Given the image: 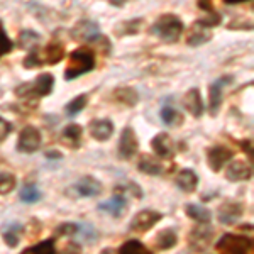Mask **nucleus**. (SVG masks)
<instances>
[{
  "label": "nucleus",
  "mask_w": 254,
  "mask_h": 254,
  "mask_svg": "<svg viewBox=\"0 0 254 254\" xmlns=\"http://www.w3.org/2000/svg\"><path fill=\"white\" fill-rule=\"evenodd\" d=\"M151 32L165 43H176L183 34V22L175 14H165L153 24Z\"/></svg>",
  "instance_id": "1"
},
{
  "label": "nucleus",
  "mask_w": 254,
  "mask_h": 254,
  "mask_svg": "<svg viewBox=\"0 0 254 254\" xmlns=\"http://www.w3.org/2000/svg\"><path fill=\"white\" fill-rule=\"evenodd\" d=\"M95 68V58L88 49H76L69 56V63L64 69V78L75 80L85 73L92 71Z\"/></svg>",
  "instance_id": "2"
},
{
  "label": "nucleus",
  "mask_w": 254,
  "mask_h": 254,
  "mask_svg": "<svg viewBox=\"0 0 254 254\" xmlns=\"http://www.w3.org/2000/svg\"><path fill=\"white\" fill-rule=\"evenodd\" d=\"M55 87V76L51 73H41L39 76H36L34 80L29 83H24L15 90V95L22 98H36V97H44L49 95Z\"/></svg>",
  "instance_id": "3"
},
{
  "label": "nucleus",
  "mask_w": 254,
  "mask_h": 254,
  "mask_svg": "<svg viewBox=\"0 0 254 254\" xmlns=\"http://www.w3.org/2000/svg\"><path fill=\"white\" fill-rule=\"evenodd\" d=\"M253 248L251 237L237 236V234H224L217 241V249L222 254H248Z\"/></svg>",
  "instance_id": "4"
},
{
  "label": "nucleus",
  "mask_w": 254,
  "mask_h": 254,
  "mask_svg": "<svg viewBox=\"0 0 254 254\" xmlns=\"http://www.w3.org/2000/svg\"><path fill=\"white\" fill-rule=\"evenodd\" d=\"M161 219H163V214H159L156 210H151V208H144V210L137 212V214L132 217V220H130V224H129V229L132 232H147Z\"/></svg>",
  "instance_id": "5"
},
{
  "label": "nucleus",
  "mask_w": 254,
  "mask_h": 254,
  "mask_svg": "<svg viewBox=\"0 0 254 254\" xmlns=\"http://www.w3.org/2000/svg\"><path fill=\"white\" fill-rule=\"evenodd\" d=\"M39 147H41V132L39 130L32 126L24 127L19 134L17 151H20V153H26V154H31V153H36Z\"/></svg>",
  "instance_id": "6"
},
{
  "label": "nucleus",
  "mask_w": 254,
  "mask_h": 254,
  "mask_svg": "<svg viewBox=\"0 0 254 254\" xmlns=\"http://www.w3.org/2000/svg\"><path fill=\"white\" fill-rule=\"evenodd\" d=\"M71 36L80 43H93V41L100 39V26L93 20L83 19L73 27Z\"/></svg>",
  "instance_id": "7"
},
{
  "label": "nucleus",
  "mask_w": 254,
  "mask_h": 254,
  "mask_svg": "<svg viewBox=\"0 0 254 254\" xmlns=\"http://www.w3.org/2000/svg\"><path fill=\"white\" fill-rule=\"evenodd\" d=\"M139 149V141L137 136L134 132L132 127H126L121 134V139H119V158L121 159H130L137 154Z\"/></svg>",
  "instance_id": "8"
},
{
  "label": "nucleus",
  "mask_w": 254,
  "mask_h": 254,
  "mask_svg": "<svg viewBox=\"0 0 254 254\" xmlns=\"http://www.w3.org/2000/svg\"><path fill=\"white\" fill-rule=\"evenodd\" d=\"M232 81V76H220L208 88V110L212 116H217L220 105H222V97H224V88Z\"/></svg>",
  "instance_id": "9"
},
{
  "label": "nucleus",
  "mask_w": 254,
  "mask_h": 254,
  "mask_svg": "<svg viewBox=\"0 0 254 254\" xmlns=\"http://www.w3.org/2000/svg\"><path fill=\"white\" fill-rule=\"evenodd\" d=\"M232 151L225 146H214L207 151V163H208V168L212 171H220L222 168L225 166V163H229L232 159Z\"/></svg>",
  "instance_id": "10"
},
{
  "label": "nucleus",
  "mask_w": 254,
  "mask_h": 254,
  "mask_svg": "<svg viewBox=\"0 0 254 254\" xmlns=\"http://www.w3.org/2000/svg\"><path fill=\"white\" fill-rule=\"evenodd\" d=\"M151 147H153L154 154L163 159H171L175 156L173 141H171L170 134H166V132H159L151 139Z\"/></svg>",
  "instance_id": "11"
},
{
  "label": "nucleus",
  "mask_w": 254,
  "mask_h": 254,
  "mask_svg": "<svg viewBox=\"0 0 254 254\" xmlns=\"http://www.w3.org/2000/svg\"><path fill=\"white\" fill-rule=\"evenodd\" d=\"M88 132L95 141H109L114 134V122L109 119H95L88 124Z\"/></svg>",
  "instance_id": "12"
},
{
  "label": "nucleus",
  "mask_w": 254,
  "mask_h": 254,
  "mask_svg": "<svg viewBox=\"0 0 254 254\" xmlns=\"http://www.w3.org/2000/svg\"><path fill=\"white\" fill-rule=\"evenodd\" d=\"M244 205L239 202H224L219 208V220L224 225H232L243 217Z\"/></svg>",
  "instance_id": "13"
},
{
  "label": "nucleus",
  "mask_w": 254,
  "mask_h": 254,
  "mask_svg": "<svg viewBox=\"0 0 254 254\" xmlns=\"http://www.w3.org/2000/svg\"><path fill=\"white\" fill-rule=\"evenodd\" d=\"M251 176H253L251 166L244 161H239V159L231 161V165L225 170V178L229 182H246V180H251Z\"/></svg>",
  "instance_id": "14"
},
{
  "label": "nucleus",
  "mask_w": 254,
  "mask_h": 254,
  "mask_svg": "<svg viewBox=\"0 0 254 254\" xmlns=\"http://www.w3.org/2000/svg\"><path fill=\"white\" fill-rule=\"evenodd\" d=\"M208 224H200V227L193 229L190 232V244L193 246L195 251H203L212 241L214 231L210 227H207Z\"/></svg>",
  "instance_id": "15"
},
{
  "label": "nucleus",
  "mask_w": 254,
  "mask_h": 254,
  "mask_svg": "<svg viewBox=\"0 0 254 254\" xmlns=\"http://www.w3.org/2000/svg\"><path fill=\"white\" fill-rule=\"evenodd\" d=\"M71 190L78 196H95L100 195L102 183L93 178V176H83L76 185H73Z\"/></svg>",
  "instance_id": "16"
},
{
  "label": "nucleus",
  "mask_w": 254,
  "mask_h": 254,
  "mask_svg": "<svg viewBox=\"0 0 254 254\" xmlns=\"http://www.w3.org/2000/svg\"><path fill=\"white\" fill-rule=\"evenodd\" d=\"M126 207H127V200L122 193L114 195L112 198L105 200V202H102L100 205H98V208H100L102 212H105V214H109L112 217H121L126 212Z\"/></svg>",
  "instance_id": "17"
},
{
  "label": "nucleus",
  "mask_w": 254,
  "mask_h": 254,
  "mask_svg": "<svg viewBox=\"0 0 254 254\" xmlns=\"http://www.w3.org/2000/svg\"><path fill=\"white\" fill-rule=\"evenodd\" d=\"M183 105L193 117H200L203 114V100L200 97L198 88H190L183 97Z\"/></svg>",
  "instance_id": "18"
},
{
  "label": "nucleus",
  "mask_w": 254,
  "mask_h": 254,
  "mask_svg": "<svg viewBox=\"0 0 254 254\" xmlns=\"http://www.w3.org/2000/svg\"><path fill=\"white\" fill-rule=\"evenodd\" d=\"M176 185H178L180 190L185 191V193H191L198 187V176H196L193 170L185 168V170H182L178 176H176Z\"/></svg>",
  "instance_id": "19"
},
{
  "label": "nucleus",
  "mask_w": 254,
  "mask_h": 254,
  "mask_svg": "<svg viewBox=\"0 0 254 254\" xmlns=\"http://www.w3.org/2000/svg\"><path fill=\"white\" fill-rule=\"evenodd\" d=\"M39 56H41V61L48 64H56L60 63L61 60L64 58V48L63 44H56V43H51L48 44L46 48L43 49V51H39Z\"/></svg>",
  "instance_id": "20"
},
{
  "label": "nucleus",
  "mask_w": 254,
  "mask_h": 254,
  "mask_svg": "<svg viewBox=\"0 0 254 254\" xmlns=\"http://www.w3.org/2000/svg\"><path fill=\"white\" fill-rule=\"evenodd\" d=\"M137 170L142 171L146 175H151V176H158L163 173V165L158 161L156 158L149 156V154H142L141 159L137 163Z\"/></svg>",
  "instance_id": "21"
},
{
  "label": "nucleus",
  "mask_w": 254,
  "mask_h": 254,
  "mask_svg": "<svg viewBox=\"0 0 254 254\" xmlns=\"http://www.w3.org/2000/svg\"><path fill=\"white\" fill-rule=\"evenodd\" d=\"M112 95L119 104H124V105H127V107H134V105L139 102L137 90L132 88V87H119Z\"/></svg>",
  "instance_id": "22"
},
{
  "label": "nucleus",
  "mask_w": 254,
  "mask_h": 254,
  "mask_svg": "<svg viewBox=\"0 0 254 254\" xmlns=\"http://www.w3.org/2000/svg\"><path fill=\"white\" fill-rule=\"evenodd\" d=\"M185 212L190 219H193L198 224H208L212 220V212L207 207L196 205V203H187Z\"/></svg>",
  "instance_id": "23"
},
{
  "label": "nucleus",
  "mask_w": 254,
  "mask_h": 254,
  "mask_svg": "<svg viewBox=\"0 0 254 254\" xmlns=\"http://www.w3.org/2000/svg\"><path fill=\"white\" fill-rule=\"evenodd\" d=\"M81 134H83V129H81L78 124H69V126L64 127L61 139H63V142L68 147H73V149H76V147H80Z\"/></svg>",
  "instance_id": "24"
},
{
  "label": "nucleus",
  "mask_w": 254,
  "mask_h": 254,
  "mask_svg": "<svg viewBox=\"0 0 254 254\" xmlns=\"http://www.w3.org/2000/svg\"><path fill=\"white\" fill-rule=\"evenodd\" d=\"M210 38H212L210 29L205 26H202V24L195 22V26L191 27V32H190V36H188L187 43L190 44V46H200V44L207 43Z\"/></svg>",
  "instance_id": "25"
},
{
  "label": "nucleus",
  "mask_w": 254,
  "mask_h": 254,
  "mask_svg": "<svg viewBox=\"0 0 254 254\" xmlns=\"http://www.w3.org/2000/svg\"><path fill=\"white\" fill-rule=\"evenodd\" d=\"M20 232H22V225L20 224H10L2 231V237L9 248H15V246L19 244Z\"/></svg>",
  "instance_id": "26"
},
{
  "label": "nucleus",
  "mask_w": 254,
  "mask_h": 254,
  "mask_svg": "<svg viewBox=\"0 0 254 254\" xmlns=\"http://www.w3.org/2000/svg\"><path fill=\"white\" fill-rule=\"evenodd\" d=\"M176 241H178V237H176V232L173 229H165V231H161L156 236V246H158V249H161V251L171 249L176 244Z\"/></svg>",
  "instance_id": "27"
},
{
  "label": "nucleus",
  "mask_w": 254,
  "mask_h": 254,
  "mask_svg": "<svg viewBox=\"0 0 254 254\" xmlns=\"http://www.w3.org/2000/svg\"><path fill=\"white\" fill-rule=\"evenodd\" d=\"M119 254H153V253H151L141 241L132 239V241H127V243L121 246Z\"/></svg>",
  "instance_id": "28"
},
{
  "label": "nucleus",
  "mask_w": 254,
  "mask_h": 254,
  "mask_svg": "<svg viewBox=\"0 0 254 254\" xmlns=\"http://www.w3.org/2000/svg\"><path fill=\"white\" fill-rule=\"evenodd\" d=\"M141 24H142V19H130V20H126V22H121L117 26L116 32L119 36H124V34H137L139 29H141Z\"/></svg>",
  "instance_id": "29"
},
{
  "label": "nucleus",
  "mask_w": 254,
  "mask_h": 254,
  "mask_svg": "<svg viewBox=\"0 0 254 254\" xmlns=\"http://www.w3.org/2000/svg\"><path fill=\"white\" fill-rule=\"evenodd\" d=\"M161 121L165 122L166 126H178L183 122V116L178 112V110H175L173 107H163L161 110Z\"/></svg>",
  "instance_id": "30"
},
{
  "label": "nucleus",
  "mask_w": 254,
  "mask_h": 254,
  "mask_svg": "<svg viewBox=\"0 0 254 254\" xmlns=\"http://www.w3.org/2000/svg\"><path fill=\"white\" fill-rule=\"evenodd\" d=\"M20 254H56V249H55V241L49 239V241H43L39 243L38 246L34 248H27L24 249Z\"/></svg>",
  "instance_id": "31"
},
{
  "label": "nucleus",
  "mask_w": 254,
  "mask_h": 254,
  "mask_svg": "<svg viewBox=\"0 0 254 254\" xmlns=\"http://www.w3.org/2000/svg\"><path fill=\"white\" fill-rule=\"evenodd\" d=\"M19 198L22 200L24 203H36L41 200V191L38 190L36 185H26L20 190Z\"/></svg>",
  "instance_id": "32"
},
{
  "label": "nucleus",
  "mask_w": 254,
  "mask_h": 254,
  "mask_svg": "<svg viewBox=\"0 0 254 254\" xmlns=\"http://www.w3.org/2000/svg\"><path fill=\"white\" fill-rule=\"evenodd\" d=\"M88 102V97L87 95H78L76 98H73L71 102L64 107V110H66L68 116H76L78 112H81V110L85 109V105H87Z\"/></svg>",
  "instance_id": "33"
},
{
  "label": "nucleus",
  "mask_w": 254,
  "mask_h": 254,
  "mask_svg": "<svg viewBox=\"0 0 254 254\" xmlns=\"http://www.w3.org/2000/svg\"><path fill=\"white\" fill-rule=\"evenodd\" d=\"M15 188V176L10 173H0V195L10 193Z\"/></svg>",
  "instance_id": "34"
},
{
  "label": "nucleus",
  "mask_w": 254,
  "mask_h": 254,
  "mask_svg": "<svg viewBox=\"0 0 254 254\" xmlns=\"http://www.w3.org/2000/svg\"><path fill=\"white\" fill-rule=\"evenodd\" d=\"M80 231V225L73 224V222H64L61 224L58 229L55 231V237H68V236H75Z\"/></svg>",
  "instance_id": "35"
},
{
  "label": "nucleus",
  "mask_w": 254,
  "mask_h": 254,
  "mask_svg": "<svg viewBox=\"0 0 254 254\" xmlns=\"http://www.w3.org/2000/svg\"><path fill=\"white\" fill-rule=\"evenodd\" d=\"M39 41V36L34 31H24L19 38V46L20 48H34V44Z\"/></svg>",
  "instance_id": "36"
},
{
  "label": "nucleus",
  "mask_w": 254,
  "mask_h": 254,
  "mask_svg": "<svg viewBox=\"0 0 254 254\" xmlns=\"http://www.w3.org/2000/svg\"><path fill=\"white\" fill-rule=\"evenodd\" d=\"M12 49V41L7 38V34L2 29V24H0V58L7 53H10Z\"/></svg>",
  "instance_id": "37"
},
{
  "label": "nucleus",
  "mask_w": 254,
  "mask_h": 254,
  "mask_svg": "<svg viewBox=\"0 0 254 254\" xmlns=\"http://www.w3.org/2000/svg\"><path fill=\"white\" fill-rule=\"evenodd\" d=\"M10 130H12L10 122H7L5 119L0 117V142L5 141L7 136H9V134H10Z\"/></svg>",
  "instance_id": "38"
},
{
  "label": "nucleus",
  "mask_w": 254,
  "mask_h": 254,
  "mask_svg": "<svg viewBox=\"0 0 254 254\" xmlns=\"http://www.w3.org/2000/svg\"><path fill=\"white\" fill-rule=\"evenodd\" d=\"M198 7L202 10H205L207 14H212L214 10V5H212V0H198Z\"/></svg>",
  "instance_id": "39"
},
{
  "label": "nucleus",
  "mask_w": 254,
  "mask_h": 254,
  "mask_svg": "<svg viewBox=\"0 0 254 254\" xmlns=\"http://www.w3.org/2000/svg\"><path fill=\"white\" fill-rule=\"evenodd\" d=\"M63 254H80V248L76 244L66 246V248H64V253Z\"/></svg>",
  "instance_id": "40"
},
{
  "label": "nucleus",
  "mask_w": 254,
  "mask_h": 254,
  "mask_svg": "<svg viewBox=\"0 0 254 254\" xmlns=\"http://www.w3.org/2000/svg\"><path fill=\"white\" fill-rule=\"evenodd\" d=\"M243 147H244V149H246V151H248V153H249V156L253 158V142H251V141L244 142V144H243Z\"/></svg>",
  "instance_id": "41"
},
{
  "label": "nucleus",
  "mask_w": 254,
  "mask_h": 254,
  "mask_svg": "<svg viewBox=\"0 0 254 254\" xmlns=\"http://www.w3.org/2000/svg\"><path fill=\"white\" fill-rule=\"evenodd\" d=\"M225 3H243V2H248V0H224Z\"/></svg>",
  "instance_id": "42"
},
{
  "label": "nucleus",
  "mask_w": 254,
  "mask_h": 254,
  "mask_svg": "<svg viewBox=\"0 0 254 254\" xmlns=\"http://www.w3.org/2000/svg\"><path fill=\"white\" fill-rule=\"evenodd\" d=\"M48 158H61V154L55 153V151H51V153H48Z\"/></svg>",
  "instance_id": "43"
},
{
  "label": "nucleus",
  "mask_w": 254,
  "mask_h": 254,
  "mask_svg": "<svg viewBox=\"0 0 254 254\" xmlns=\"http://www.w3.org/2000/svg\"><path fill=\"white\" fill-rule=\"evenodd\" d=\"M110 2H112V3H114V5H116V7H121L122 3H124V0H110Z\"/></svg>",
  "instance_id": "44"
},
{
  "label": "nucleus",
  "mask_w": 254,
  "mask_h": 254,
  "mask_svg": "<svg viewBox=\"0 0 254 254\" xmlns=\"http://www.w3.org/2000/svg\"><path fill=\"white\" fill-rule=\"evenodd\" d=\"M100 254H114V251H112V249H110V248H105L104 251H102Z\"/></svg>",
  "instance_id": "45"
}]
</instances>
